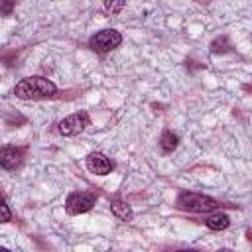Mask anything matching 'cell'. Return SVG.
Segmentation results:
<instances>
[{
	"label": "cell",
	"mask_w": 252,
	"mask_h": 252,
	"mask_svg": "<svg viewBox=\"0 0 252 252\" xmlns=\"http://www.w3.org/2000/svg\"><path fill=\"white\" fill-rule=\"evenodd\" d=\"M12 220V211L4 199V195L0 193V222H10Z\"/></svg>",
	"instance_id": "obj_11"
},
{
	"label": "cell",
	"mask_w": 252,
	"mask_h": 252,
	"mask_svg": "<svg viewBox=\"0 0 252 252\" xmlns=\"http://www.w3.org/2000/svg\"><path fill=\"white\" fill-rule=\"evenodd\" d=\"M122 6H124L122 0H106V2H104V8H106L108 12H120Z\"/></svg>",
	"instance_id": "obj_13"
},
{
	"label": "cell",
	"mask_w": 252,
	"mask_h": 252,
	"mask_svg": "<svg viewBox=\"0 0 252 252\" xmlns=\"http://www.w3.org/2000/svg\"><path fill=\"white\" fill-rule=\"evenodd\" d=\"M94 201H96V195L94 193H91V191H75V193H71L67 197L65 211L69 215H83V213H87V211L93 209Z\"/></svg>",
	"instance_id": "obj_4"
},
{
	"label": "cell",
	"mask_w": 252,
	"mask_h": 252,
	"mask_svg": "<svg viewBox=\"0 0 252 252\" xmlns=\"http://www.w3.org/2000/svg\"><path fill=\"white\" fill-rule=\"evenodd\" d=\"M120 43H122V35H120V32H116V30H112V28L100 30V32H96V33L89 39L91 49H94V51H98V53H106V51L118 47Z\"/></svg>",
	"instance_id": "obj_3"
},
{
	"label": "cell",
	"mask_w": 252,
	"mask_h": 252,
	"mask_svg": "<svg viewBox=\"0 0 252 252\" xmlns=\"http://www.w3.org/2000/svg\"><path fill=\"white\" fill-rule=\"evenodd\" d=\"M177 207L183 211H189V213H211L219 207V203H217V199H213L209 195L183 191L177 197Z\"/></svg>",
	"instance_id": "obj_2"
},
{
	"label": "cell",
	"mask_w": 252,
	"mask_h": 252,
	"mask_svg": "<svg viewBox=\"0 0 252 252\" xmlns=\"http://www.w3.org/2000/svg\"><path fill=\"white\" fill-rule=\"evenodd\" d=\"M24 163V150L16 146H4L0 148V165L8 171L18 169Z\"/></svg>",
	"instance_id": "obj_6"
},
{
	"label": "cell",
	"mask_w": 252,
	"mask_h": 252,
	"mask_svg": "<svg viewBox=\"0 0 252 252\" xmlns=\"http://www.w3.org/2000/svg\"><path fill=\"white\" fill-rule=\"evenodd\" d=\"M14 4H16V0H0V14L10 16L12 10H14Z\"/></svg>",
	"instance_id": "obj_12"
},
{
	"label": "cell",
	"mask_w": 252,
	"mask_h": 252,
	"mask_svg": "<svg viewBox=\"0 0 252 252\" xmlns=\"http://www.w3.org/2000/svg\"><path fill=\"white\" fill-rule=\"evenodd\" d=\"M177 142H179V138L173 132H169V130H165L161 134V138H159V146H161L163 152H173L177 148Z\"/></svg>",
	"instance_id": "obj_10"
},
{
	"label": "cell",
	"mask_w": 252,
	"mask_h": 252,
	"mask_svg": "<svg viewBox=\"0 0 252 252\" xmlns=\"http://www.w3.org/2000/svg\"><path fill=\"white\" fill-rule=\"evenodd\" d=\"M110 209H112V213L120 219V220H130L132 219V209H130V205L126 203V201H122V199H112V203H110Z\"/></svg>",
	"instance_id": "obj_8"
},
{
	"label": "cell",
	"mask_w": 252,
	"mask_h": 252,
	"mask_svg": "<svg viewBox=\"0 0 252 252\" xmlns=\"http://www.w3.org/2000/svg\"><path fill=\"white\" fill-rule=\"evenodd\" d=\"M205 222H207V226H209L211 230H224V228L230 224V219H228V215H224V213H215V215H211Z\"/></svg>",
	"instance_id": "obj_9"
},
{
	"label": "cell",
	"mask_w": 252,
	"mask_h": 252,
	"mask_svg": "<svg viewBox=\"0 0 252 252\" xmlns=\"http://www.w3.org/2000/svg\"><path fill=\"white\" fill-rule=\"evenodd\" d=\"M89 124H91L89 114H87L85 110H79V112L69 114L67 118H63V120L59 122V132H61L63 136H75V134H81Z\"/></svg>",
	"instance_id": "obj_5"
},
{
	"label": "cell",
	"mask_w": 252,
	"mask_h": 252,
	"mask_svg": "<svg viewBox=\"0 0 252 252\" xmlns=\"http://www.w3.org/2000/svg\"><path fill=\"white\" fill-rule=\"evenodd\" d=\"M57 93V87L45 77H26L14 87V94L22 100H41L51 98Z\"/></svg>",
	"instance_id": "obj_1"
},
{
	"label": "cell",
	"mask_w": 252,
	"mask_h": 252,
	"mask_svg": "<svg viewBox=\"0 0 252 252\" xmlns=\"http://www.w3.org/2000/svg\"><path fill=\"white\" fill-rule=\"evenodd\" d=\"M85 163H87V169H89L91 173H94V175H106V173L112 171L110 159H108L104 154H100V152H91V154L87 156Z\"/></svg>",
	"instance_id": "obj_7"
}]
</instances>
